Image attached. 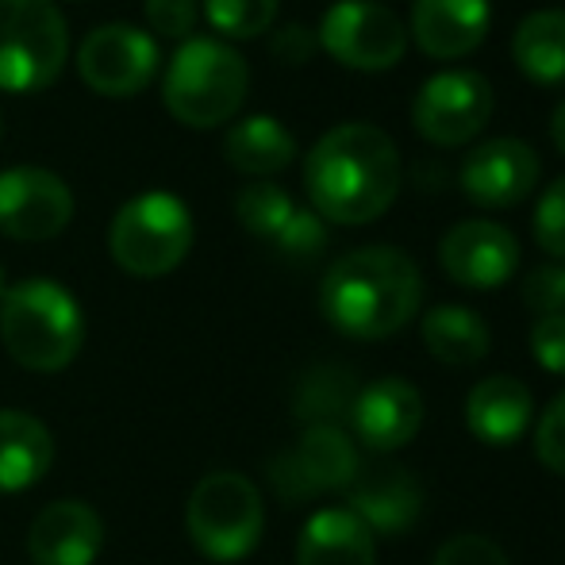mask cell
<instances>
[{
    "instance_id": "1",
    "label": "cell",
    "mask_w": 565,
    "mask_h": 565,
    "mask_svg": "<svg viewBox=\"0 0 565 565\" xmlns=\"http://www.w3.org/2000/svg\"><path fill=\"white\" fill-rule=\"evenodd\" d=\"M401 150L373 124H339L305 158V189L323 224L362 227L381 220L401 193Z\"/></svg>"
},
{
    "instance_id": "2",
    "label": "cell",
    "mask_w": 565,
    "mask_h": 565,
    "mask_svg": "<svg viewBox=\"0 0 565 565\" xmlns=\"http://www.w3.org/2000/svg\"><path fill=\"white\" fill-rule=\"evenodd\" d=\"M424 274L396 246H362L342 254L320 285V312L350 339H388L416 320Z\"/></svg>"
},
{
    "instance_id": "3",
    "label": "cell",
    "mask_w": 565,
    "mask_h": 565,
    "mask_svg": "<svg viewBox=\"0 0 565 565\" xmlns=\"http://www.w3.org/2000/svg\"><path fill=\"white\" fill-rule=\"evenodd\" d=\"M0 339L4 350L31 373H58L85 342V316L74 292L51 277L8 285L0 297Z\"/></svg>"
},
{
    "instance_id": "4",
    "label": "cell",
    "mask_w": 565,
    "mask_h": 565,
    "mask_svg": "<svg viewBox=\"0 0 565 565\" xmlns=\"http://www.w3.org/2000/svg\"><path fill=\"white\" fill-rule=\"evenodd\" d=\"M250 89V66L235 46L220 39H185L162 77V100L170 116L196 131L227 124Z\"/></svg>"
},
{
    "instance_id": "5",
    "label": "cell",
    "mask_w": 565,
    "mask_h": 565,
    "mask_svg": "<svg viewBox=\"0 0 565 565\" xmlns=\"http://www.w3.org/2000/svg\"><path fill=\"white\" fill-rule=\"evenodd\" d=\"M185 527L193 546L209 562H243L258 546L262 527H266L258 484L235 469H216L201 477L189 497Z\"/></svg>"
},
{
    "instance_id": "6",
    "label": "cell",
    "mask_w": 565,
    "mask_h": 565,
    "mask_svg": "<svg viewBox=\"0 0 565 565\" xmlns=\"http://www.w3.org/2000/svg\"><path fill=\"white\" fill-rule=\"evenodd\" d=\"M66 54L70 28L54 0H0V89H51Z\"/></svg>"
},
{
    "instance_id": "7",
    "label": "cell",
    "mask_w": 565,
    "mask_h": 565,
    "mask_svg": "<svg viewBox=\"0 0 565 565\" xmlns=\"http://www.w3.org/2000/svg\"><path fill=\"white\" fill-rule=\"evenodd\" d=\"M108 246L124 274L166 277L193 250V216L173 193H142L116 212Z\"/></svg>"
},
{
    "instance_id": "8",
    "label": "cell",
    "mask_w": 565,
    "mask_h": 565,
    "mask_svg": "<svg viewBox=\"0 0 565 565\" xmlns=\"http://www.w3.org/2000/svg\"><path fill=\"white\" fill-rule=\"evenodd\" d=\"M316 39L339 66L362 70V74L393 70L408 54V28L393 8L377 4V0H339V4H331L323 12Z\"/></svg>"
},
{
    "instance_id": "9",
    "label": "cell",
    "mask_w": 565,
    "mask_h": 565,
    "mask_svg": "<svg viewBox=\"0 0 565 565\" xmlns=\"http://www.w3.org/2000/svg\"><path fill=\"white\" fill-rule=\"evenodd\" d=\"M492 85L477 70H443L412 100V127L431 147H466L492 119Z\"/></svg>"
},
{
    "instance_id": "10",
    "label": "cell",
    "mask_w": 565,
    "mask_h": 565,
    "mask_svg": "<svg viewBox=\"0 0 565 565\" xmlns=\"http://www.w3.org/2000/svg\"><path fill=\"white\" fill-rule=\"evenodd\" d=\"M158 43L150 31L131 23H105L89 31L77 51V74L100 97H135L158 74Z\"/></svg>"
},
{
    "instance_id": "11",
    "label": "cell",
    "mask_w": 565,
    "mask_h": 565,
    "mask_svg": "<svg viewBox=\"0 0 565 565\" xmlns=\"http://www.w3.org/2000/svg\"><path fill=\"white\" fill-rule=\"evenodd\" d=\"M358 469H362V458L342 427H308L297 447L274 458L269 484L285 504H300L320 492L347 489Z\"/></svg>"
},
{
    "instance_id": "12",
    "label": "cell",
    "mask_w": 565,
    "mask_h": 565,
    "mask_svg": "<svg viewBox=\"0 0 565 565\" xmlns=\"http://www.w3.org/2000/svg\"><path fill=\"white\" fill-rule=\"evenodd\" d=\"M74 220V193L43 166H12L0 173V235L15 243H46Z\"/></svg>"
},
{
    "instance_id": "13",
    "label": "cell",
    "mask_w": 565,
    "mask_h": 565,
    "mask_svg": "<svg viewBox=\"0 0 565 565\" xmlns=\"http://www.w3.org/2000/svg\"><path fill=\"white\" fill-rule=\"evenodd\" d=\"M539 178H543V162H539L535 147L515 135H500V139H484L473 147L461 162V193L477 204V209L504 212L523 204L535 193Z\"/></svg>"
},
{
    "instance_id": "14",
    "label": "cell",
    "mask_w": 565,
    "mask_h": 565,
    "mask_svg": "<svg viewBox=\"0 0 565 565\" xmlns=\"http://www.w3.org/2000/svg\"><path fill=\"white\" fill-rule=\"evenodd\" d=\"M439 266L461 289H500L520 266V243L492 220H461L443 235Z\"/></svg>"
},
{
    "instance_id": "15",
    "label": "cell",
    "mask_w": 565,
    "mask_h": 565,
    "mask_svg": "<svg viewBox=\"0 0 565 565\" xmlns=\"http://www.w3.org/2000/svg\"><path fill=\"white\" fill-rule=\"evenodd\" d=\"M350 512L373 531V535H408L412 523L424 512V484L408 466L396 461H377L362 466L354 481L347 484Z\"/></svg>"
},
{
    "instance_id": "16",
    "label": "cell",
    "mask_w": 565,
    "mask_h": 565,
    "mask_svg": "<svg viewBox=\"0 0 565 565\" xmlns=\"http://www.w3.org/2000/svg\"><path fill=\"white\" fill-rule=\"evenodd\" d=\"M354 435L377 454H393L408 447L424 427V396L404 377H381L373 385L358 388L350 408Z\"/></svg>"
},
{
    "instance_id": "17",
    "label": "cell",
    "mask_w": 565,
    "mask_h": 565,
    "mask_svg": "<svg viewBox=\"0 0 565 565\" xmlns=\"http://www.w3.org/2000/svg\"><path fill=\"white\" fill-rule=\"evenodd\" d=\"M105 546V520L85 500H54L28 531L35 565H93Z\"/></svg>"
},
{
    "instance_id": "18",
    "label": "cell",
    "mask_w": 565,
    "mask_h": 565,
    "mask_svg": "<svg viewBox=\"0 0 565 565\" xmlns=\"http://www.w3.org/2000/svg\"><path fill=\"white\" fill-rule=\"evenodd\" d=\"M489 0H412L408 39L435 62H458L489 35Z\"/></svg>"
},
{
    "instance_id": "19",
    "label": "cell",
    "mask_w": 565,
    "mask_h": 565,
    "mask_svg": "<svg viewBox=\"0 0 565 565\" xmlns=\"http://www.w3.org/2000/svg\"><path fill=\"white\" fill-rule=\"evenodd\" d=\"M531 416H535V396L520 377L492 373L469 388L466 401V427L473 439L489 447H512L527 435Z\"/></svg>"
},
{
    "instance_id": "20",
    "label": "cell",
    "mask_w": 565,
    "mask_h": 565,
    "mask_svg": "<svg viewBox=\"0 0 565 565\" xmlns=\"http://www.w3.org/2000/svg\"><path fill=\"white\" fill-rule=\"evenodd\" d=\"M297 565H377L373 531L350 508H323L300 531Z\"/></svg>"
},
{
    "instance_id": "21",
    "label": "cell",
    "mask_w": 565,
    "mask_h": 565,
    "mask_svg": "<svg viewBox=\"0 0 565 565\" xmlns=\"http://www.w3.org/2000/svg\"><path fill=\"white\" fill-rule=\"evenodd\" d=\"M54 439L43 419L28 412H0V492H23L46 477Z\"/></svg>"
},
{
    "instance_id": "22",
    "label": "cell",
    "mask_w": 565,
    "mask_h": 565,
    "mask_svg": "<svg viewBox=\"0 0 565 565\" xmlns=\"http://www.w3.org/2000/svg\"><path fill=\"white\" fill-rule=\"evenodd\" d=\"M512 58L539 89H565V12L539 8L523 15L512 35Z\"/></svg>"
},
{
    "instance_id": "23",
    "label": "cell",
    "mask_w": 565,
    "mask_h": 565,
    "mask_svg": "<svg viewBox=\"0 0 565 565\" xmlns=\"http://www.w3.org/2000/svg\"><path fill=\"white\" fill-rule=\"evenodd\" d=\"M224 158L231 170L246 178H274L297 158V139L274 116H246L238 119L224 139Z\"/></svg>"
},
{
    "instance_id": "24",
    "label": "cell",
    "mask_w": 565,
    "mask_h": 565,
    "mask_svg": "<svg viewBox=\"0 0 565 565\" xmlns=\"http://www.w3.org/2000/svg\"><path fill=\"white\" fill-rule=\"evenodd\" d=\"M419 335H424V347L435 362L443 365H477L492 347L489 335V323L473 312V308H461V305H439L424 316L419 323Z\"/></svg>"
},
{
    "instance_id": "25",
    "label": "cell",
    "mask_w": 565,
    "mask_h": 565,
    "mask_svg": "<svg viewBox=\"0 0 565 565\" xmlns=\"http://www.w3.org/2000/svg\"><path fill=\"white\" fill-rule=\"evenodd\" d=\"M358 396V381L347 365H316L300 377L297 396H292V416L305 419L308 427H339V419H350Z\"/></svg>"
},
{
    "instance_id": "26",
    "label": "cell",
    "mask_w": 565,
    "mask_h": 565,
    "mask_svg": "<svg viewBox=\"0 0 565 565\" xmlns=\"http://www.w3.org/2000/svg\"><path fill=\"white\" fill-rule=\"evenodd\" d=\"M292 212H297L292 196L285 193L281 185H274V181H250V185L238 189V196H235L238 224L250 231V235L269 238V243L281 235V227L289 224Z\"/></svg>"
},
{
    "instance_id": "27",
    "label": "cell",
    "mask_w": 565,
    "mask_h": 565,
    "mask_svg": "<svg viewBox=\"0 0 565 565\" xmlns=\"http://www.w3.org/2000/svg\"><path fill=\"white\" fill-rule=\"evenodd\" d=\"M281 0H204V15L224 39H258L274 28Z\"/></svg>"
},
{
    "instance_id": "28",
    "label": "cell",
    "mask_w": 565,
    "mask_h": 565,
    "mask_svg": "<svg viewBox=\"0 0 565 565\" xmlns=\"http://www.w3.org/2000/svg\"><path fill=\"white\" fill-rule=\"evenodd\" d=\"M531 231H535V243L543 246L554 262H565V178H554L551 185L543 189V196H539V204H535Z\"/></svg>"
},
{
    "instance_id": "29",
    "label": "cell",
    "mask_w": 565,
    "mask_h": 565,
    "mask_svg": "<svg viewBox=\"0 0 565 565\" xmlns=\"http://www.w3.org/2000/svg\"><path fill=\"white\" fill-rule=\"evenodd\" d=\"M274 243H277V250L289 254V258L308 262V258H316L323 246H328V224H323L312 209H297Z\"/></svg>"
},
{
    "instance_id": "30",
    "label": "cell",
    "mask_w": 565,
    "mask_h": 565,
    "mask_svg": "<svg viewBox=\"0 0 565 565\" xmlns=\"http://www.w3.org/2000/svg\"><path fill=\"white\" fill-rule=\"evenodd\" d=\"M523 305L535 316H565V262L531 269L523 281Z\"/></svg>"
},
{
    "instance_id": "31",
    "label": "cell",
    "mask_w": 565,
    "mask_h": 565,
    "mask_svg": "<svg viewBox=\"0 0 565 565\" xmlns=\"http://www.w3.org/2000/svg\"><path fill=\"white\" fill-rule=\"evenodd\" d=\"M535 454L551 473L565 477V393L554 396L535 427Z\"/></svg>"
},
{
    "instance_id": "32",
    "label": "cell",
    "mask_w": 565,
    "mask_h": 565,
    "mask_svg": "<svg viewBox=\"0 0 565 565\" xmlns=\"http://www.w3.org/2000/svg\"><path fill=\"white\" fill-rule=\"evenodd\" d=\"M431 565H508V558L489 535L466 531V535L447 539V543L439 546V554H435Z\"/></svg>"
},
{
    "instance_id": "33",
    "label": "cell",
    "mask_w": 565,
    "mask_h": 565,
    "mask_svg": "<svg viewBox=\"0 0 565 565\" xmlns=\"http://www.w3.org/2000/svg\"><path fill=\"white\" fill-rule=\"evenodd\" d=\"M142 12L158 39H189L196 28V0H147Z\"/></svg>"
},
{
    "instance_id": "34",
    "label": "cell",
    "mask_w": 565,
    "mask_h": 565,
    "mask_svg": "<svg viewBox=\"0 0 565 565\" xmlns=\"http://www.w3.org/2000/svg\"><path fill=\"white\" fill-rule=\"evenodd\" d=\"M531 354L546 373L565 377V316H539L531 328Z\"/></svg>"
},
{
    "instance_id": "35",
    "label": "cell",
    "mask_w": 565,
    "mask_h": 565,
    "mask_svg": "<svg viewBox=\"0 0 565 565\" xmlns=\"http://www.w3.org/2000/svg\"><path fill=\"white\" fill-rule=\"evenodd\" d=\"M269 51H274V58L281 62V66H305V62H312V54L320 51V39H316V31L305 28V23H285V28L274 31V39H269Z\"/></svg>"
},
{
    "instance_id": "36",
    "label": "cell",
    "mask_w": 565,
    "mask_h": 565,
    "mask_svg": "<svg viewBox=\"0 0 565 565\" xmlns=\"http://www.w3.org/2000/svg\"><path fill=\"white\" fill-rule=\"evenodd\" d=\"M551 139H554V147L565 154V100L554 108V116H551Z\"/></svg>"
},
{
    "instance_id": "37",
    "label": "cell",
    "mask_w": 565,
    "mask_h": 565,
    "mask_svg": "<svg viewBox=\"0 0 565 565\" xmlns=\"http://www.w3.org/2000/svg\"><path fill=\"white\" fill-rule=\"evenodd\" d=\"M8 292V277H4V266H0V297Z\"/></svg>"
},
{
    "instance_id": "38",
    "label": "cell",
    "mask_w": 565,
    "mask_h": 565,
    "mask_svg": "<svg viewBox=\"0 0 565 565\" xmlns=\"http://www.w3.org/2000/svg\"><path fill=\"white\" fill-rule=\"evenodd\" d=\"M0 139H4V119H0Z\"/></svg>"
}]
</instances>
